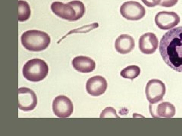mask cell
<instances>
[{"label":"cell","mask_w":182,"mask_h":136,"mask_svg":"<svg viewBox=\"0 0 182 136\" xmlns=\"http://www.w3.org/2000/svg\"><path fill=\"white\" fill-rule=\"evenodd\" d=\"M159 50L169 67L182 73V27L171 29L165 33L160 40Z\"/></svg>","instance_id":"obj_1"},{"label":"cell","mask_w":182,"mask_h":136,"mask_svg":"<svg viewBox=\"0 0 182 136\" xmlns=\"http://www.w3.org/2000/svg\"><path fill=\"white\" fill-rule=\"evenodd\" d=\"M51 10L59 18L68 21H76L84 15L85 5L79 0H74L68 3L53 2L51 5Z\"/></svg>","instance_id":"obj_2"},{"label":"cell","mask_w":182,"mask_h":136,"mask_svg":"<svg viewBox=\"0 0 182 136\" xmlns=\"http://www.w3.org/2000/svg\"><path fill=\"white\" fill-rule=\"evenodd\" d=\"M21 44L24 49L30 52H42L49 47L50 36L40 30H27L21 35Z\"/></svg>","instance_id":"obj_3"},{"label":"cell","mask_w":182,"mask_h":136,"mask_svg":"<svg viewBox=\"0 0 182 136\" xmlns=\"http://www.w3.org/2000/svg\"><path fill=\"white\" fill-rule=\"evenodd\" d=\"M24 77L28 81L37 83L44 80L49 73V66L45 61L34 58L24 64L22 70Z\"/></svg>","instance_id":"obj_4"},{"label":"cell","mask_w":182,"mask_h":136,"mask_svg":"<svg viewBox=\"0 0 182 136\" xmlns=\"http://www.w3.org/2000/svg\"><path fill=\"white\" fill-rule=\"evenodd\" d=\"M121 16L129 21H139L146 15L145 8L136 1H127L123 3L120 8Z\"/></svg>","instance_id":"obj_5"},{"label":"cell","mask_w":182,"mask_h":136,"mask_svg":"<svg viewBox=\"0 0 182 136\" xmlns=\"http://www.w3.org/2000/svg\"><path fill=\"white\" fill-rule=\"evenodd\" d=\"M145 93L150 104H157L163 99L166 94V86L161 80L152 79L147 83Z\"/></svg>","instance_id":"obj_6"},{"label":"cell","mask_w":182,"mask_h":136,"mask_svg":"<svg viewBox=\"0 0 182 136\" xmlns=\"http://www.w3.org/2000/svg\"><path fill=\"white\" fill-rule=\"evenodd\" d=\"M37 105V97L30 89L21 87L18 89V108L23 111H31Z\"/></svg>","instance_id":"obj_7"},{"label":"cell","mask_w":182,"mask_h":136,"mask_svg":"<svg viewBox=\"0 0 182 136\" xmlns=\"http://www.w3.org/2000/svg\"><path fill=\"white\" fill-rule=\"evenodd\" d=\"M52 110L55 115L59 118L69 117L74 111L72 101L65 95H59L52 103Z\"/></svg>","instance_id":"obj_8"},{"label":"cell","mask_w":182,"mask_h":136,"mask_svg":"<svg viewBox=\"0 0 182 136\" xmlns=\"http://www.w3.org/2000/svg\"><path fill=\"white\" fill-rule=\"evenodd\" d=\"M179 15L174 12H160L156 14L155 22L157 27L162 30L173 29L180 23Z\"/></svg>","instance_id":"obj_9"},{"label":"cell","mask_w":182,"mask_h":136,"mask_svg":"<svg viewBox=\"0 0 182 136\" xmlns=\"http://www.w3.org/2000/svg\"><path fill=\"white\" fill-rule=\"evenodd\" d=\"M108 87L106 80L102 76H94L86 83L87 92L92 96H99L104 94Z\"/></svg>","instance_id":"obj_10"},{"label":"cell","mask_w":182,"mask_h":136,"mask_svg":"<svg viewBox=\"0 0 182 136\" xmlns=\"http://www.w3.org/2000/svg\"><path fill=\"white\" fill-rule=\"evenodd\" d=\"M150 111L151 116L155 118H172L175 117L176 109L170 102H161L157 106L150 104Z\"/></svg>","instance_id":"obj_11"},{"label":"cell","mask_w":182,"mask_h":136,"mask_svg":"<svg viewBox=\"0 0 182 136\" xmlns=\"http://www.w3.org/2000/svg\"><path fill=\"white\" fill-rule=\"evenodd\" d=\"M158 38L154 33H146L140 37L139 49L145 55L153 54L158 49Z\"/></svg>","instance_id":"obj_12"},{"label":"cell","mask_w":182,"mask_h":136,"mask_svg":"<svg viewBox=\"0 0 182 136\" xmlns=\"http://www.w3.org/2000/svg\"><path fill=\"white\" fill-rule=\"evenodd\" d=\"M71 64L74 70L83 73L93 72L96 68V62L92 58L86 56L75 57Z\"/></svg>","instance_id":"obj_13"},{"label":"cell","mask_w":182,"mask_h":136,"mask_svg":"<svg viewBox=\"0 0 182 136\" xmlns=\"http://www.w3.org/2000/svg\"><path fill=\"white\" fill-rule=\"evenodd\" d=\"M116 50L119 53L125 55L132 52L135 47V42L133 37L127 34H121L115 42Z\"/></svg>","instance_id":"obj_14"},{"label":"cell","mask_w":182,"mask_h":136,"mask_svg":"<svg viewBox=\"0 0 182 136\" xmlns=\"http://www.w3.org/2000/svg\"><path fill=\"white\" fill-rule=\"evenodd\" d=\"M31 9L28 2L24 0H18V21L24 22L30 18Z\"/></svg>","instance_id":"obj_15"},{"label":"cell","mask_w":182,"mask_h":136,"mask_svg":"<svg viewBox=\"0 0 182 136\" xmlns=\"http://www.w3.org/2000/svg\"><path fill=\"white\" fill-rule=\"evenodd\" d=\"M121 77L124 79H130L133 80L134 79L138 77L141 74V68L136 65H130L125 67L121 71Z\"/></svg>","instance_id":"obj_16"},{"label":"cell","mask_w":182,"mask_h":136,"mask_svg":"<svg viewBox=\"0 0 182 136\" xmlns=\"http://www.w3.org/2000/svg\"><path fill=\"white\" fill-rule=\"evenodd\" d=\"M101 118H109V117H116L119 118V116L118 115L116 110L112 107H108L105 110L102 111L100 114Z\"/></svg>","instance_id":"obj_17"},{"label":"cell","mask_w":182,"mask_h":136,"mask_svg":"<svg viewBox=\"0 0 182 136\" xmlns=\"http://www.w3.org/2000/svg\"><path fill=\"white\" fill-rule=\"evenodd\" d=\"M178 0H162L159 4V6L166 8L173 7V6H175L178 3Z\"/></svg>","instance_id":"obj_18"},{"label":"cell","mask_w":182,"mask_h":136,"mask_svg":"<svg viewBox=\"0 0 182 136\" xmlns=\"http://www.w3.org/2000/svg\"><path fill=\"white\" fill-rule=\"evenodd\" d=\"M147 7H155L159 5L162 0H141Z\"/></svg>","instance_id":"obj_19"}]
</instances>
